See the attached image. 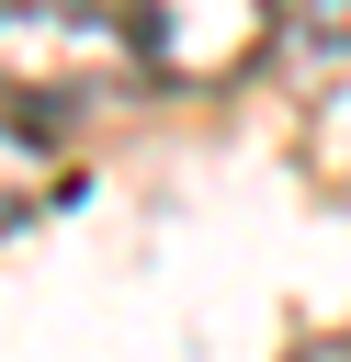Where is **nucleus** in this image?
I'll return each instance as SVG.
<instances>
[{
  "mask_svg": "<svg viewBox=\"0 0 351 362\" xmlns=\"http://www.w3.org/2000/svg\"><path fill=\"white\" fill-rule=\"evenodd\" d=\"M147 79L136 23H113L102 0H0V90L23 113H79V102H125Z\"/></svg>",
  "mask_w": 351,
  "mask_h": 362,
  "instance_id": "1",
  "label": "nucleus"
},
{
  "mask_svg": "<svg viewBox=\"0 0 351 362\" xmlns=\"http://www.w3.org/2000/svg\"><path fill=\"white\" fill-rule=\"evenodd\" d=\"M125 23H136L147 79H170V90H226V79L272 45L283 0H136Z\"/></svg>",
  "mask_w": 351,
  "mask_h": 362,
  "instance_id": "2",
  "label": "nucleus"
},
{
  "mask_svg": "<svg viewBox=\"0 0 351 362\" xmlns=\"http://www.w3.org/2000/svg\"><path fill=\"white\" fill-rule=\"evenodd\" d=\"M68 192H79V181H68V158H57L23 113H0V238H11V226H34V215H57Z\"/></svg>",
  "mask_w": 351,
  "mask_h": 362,
  "instance_id": "3",
  "label": "nucleus"
},
{
  "mask_svg": "<svg viewBox=\"0 0 351 362\" xmlns=\"http://www.w3.org/2000/svg\"><path fill=\"white\" fill-rule=\"evenodd\" d=\"M283 23H294L317 57H351V0H283Z\"/></svg>",
  "mask_w": 351,
  "mask_h": 362,
  "instance_id": "4",
  "label": "nucleus"
},
{
  "mask_svg": "<svg viewBox=\"0 0 351 362\" xmlns=\"http://www.w3.org/2000/svg\"><path fill=\"white\" fill-rule=\"evenodd\" d=\"M306 362H351V351H306Z\"/></svg>",
  "mask_w": 351,
  "mask_h": 362,
  "instance_id": "5",
  "label": "nucleus"
}]
</instances>
